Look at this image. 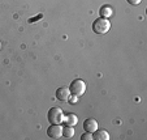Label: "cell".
<instances>
[{"label":"cell","mask_w":147,"mask_h":140,"mask_svg":"<svg viewBox=\"0 0 147 140\" xmlns=\"http://www.w3.org/2000/svg\"><path fill=\"white\" fill-rule=\"evenodd\" d=\"M69 90H70V94L81 97V96L85 94V92H86V83L83 81V80H81V79H76V80L72 81V84H70Z\"/></svg>","instance_id":"obj_3"},{"label":"cell","mask_w":147,"mask_h":140,"mask_svg":"<svg viewBox=\"0 0 147 140\" xmlns=\"http://www.w3.org/2000/svg\"><path fill=\"white\" fill-rule=\"evenodd\" d=\"M47 118L51 124H63L64 123L65 115L60 107H51V109L48 110Z\"/></svg>","instance_id":"obj_2"},{"label":"cell","mask_w":147,"mask_h":140,"mask_svg":"<svg viewBox=\"0 0 147 140\" xmlns=\"http://www.w3.org/2000/svg\"><path fill=\"white\" fill-rule=\"evenodd\" d=\"M92 140H109V134L106 130H95L92 132Z\"/></svg>","instance_id":"obj_7"},{"label":"cell","mask_w":147,"mask_h":140,"mask_svg":"<svg viewBox=\"0 0 147 140\" xmlns=\"http://www.w3.org/2000/svg\"><path fill=\"white\" fill-rule=\"evenodd\" d=\"M69 97H70V90H69L68 87L57 88V90H56V98H57L59 101L65 102V101H68V98Z\"/></svg>","instance_id":"obj_5"},{"label":"cell","mask_w":147,"mask_h":140,"mask_svg":"<svg viewBox=\"0 0 147 140\" xmlns=\"http://www.w3.org/2000/svg\"><path fill=\"white\" fill-rule=\"evenodd\" d=\"M63 136L67 137V139L73 137V136H74V127H72V126L63 127Z\"/></svg>","instance_id":"obj_10"},{"label":"cell","mask_w":147,"mask_h":140,"mask_svg":"<svg viewBox=\"0 0 147 140\" xmlns=\"http://www.w3.org/2000/svg\"><path fill=\"white\" fill-rule=\"evenodd\" d=\"M47 136L51 139H59L63 136V127L61 124H51L47 128Z\"/></svg>","instance_id":"obj_4"},{"label":"cell","mask_w":147,"mask_h":140,"mask_svg":"<svg viewBox=\"0 0 147 140\" xmlns=\"http://www.w3.org/2000/svg\"><path fill=\"white\" fill-rule=\"evenodd\" d=\"M81 140H92V134L85 131V134H82V136H81Z\"/></svg>","instance_id":"obj_11"},{"label":"cell","mask_w":147,"mask_h":140,"mask_svg":"<svg viewBox=\"0 0 147 140\" xmlns=\"http://www.w3.org/2000/svg\"><path fill=\"white\" fill-rule=\"evenodd\" d=\"M126 1H128L130 5H138V4L141 3L142 0H126Z\"/></svg>","instance_id":"obj_12"},{"label":"cell","mask_w":147,"mask_h":140,"mask_svg":"<svg viewBox=\"0 0 147 140\" xmlns=\"http://www.w3.org/2000/svg\"><path fill=\"white\" fill-rule=\"evenodd\" d=\"M0 47H1V43H0Z\"/></svg>","instance_id":"obj_13"},{"label":"cell","mask_w":147,"mask_h":140,"mask_svg":"<svg viewBox=\"0 0 147 140\" xmlns=\"http://www.w3.org/2000/svg\"><path fill=\"white\" fill-rule=\"evenodd\" d=\"M78 123V117L76 114H73V113H69V114L65 115L64 118V124L65 126H76V124Z\"/></svg>","instance_id":"obj_8"},{"label":"cell","mask_w":147,"mask_h":140,"mask_svg":"<svg viewBox=\"0 0 147 140\" xmlns=\"http://www.w3.org/2000/svg\"><path fill=\"white\" fill-rule=\"evenodd\" d=\"M99 14H100V17L109 18V17L113 14V9H112V7H109V5H103L99 11Z\"/></svg>","instance_id":"obj_9"},{"label":"cell","mask_w":147,"mask_h":140,"mask_svg":"<svg viewBox=\"0 0 147 140\" xmlns=\"http://www.w3.org/2000/svg\"><path fill=\"white\" fill-rule=\"evenodd\" d=\"M83 128L86 132H94L95 130H98V122L95 121L94 118H87L86 121L83 122Z\"/></svg>","instance_id":"obj_6"},{"label":"cell","mask_w":147,"mask_h":140,"mask_svg":"<svg viewBox=\"0 0 147 140\" xmlns=\"http://www.w3.org/2000/svg\"><path fill=\"white\" fill-rule=\"evenodd\" d=\"M111 29V21L108 18H104V17H99L92 23V31L95 34H106Z\"/></svg>","instance_id":"obj_1"}]
</instances>
